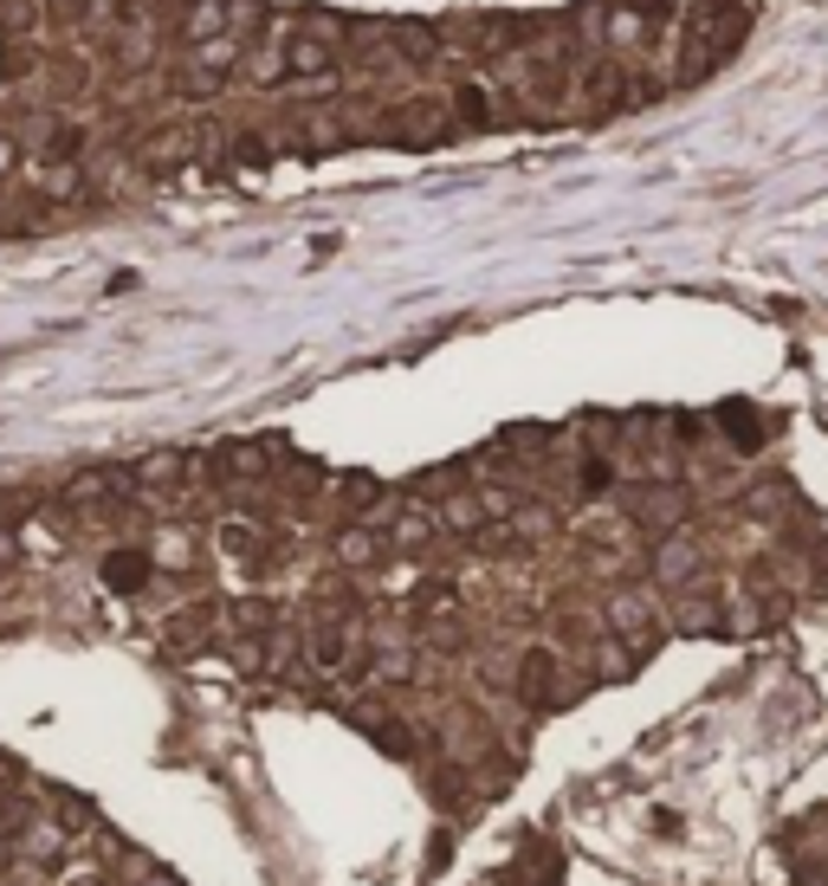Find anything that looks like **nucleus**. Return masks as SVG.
<instances>
[{
    "label": "nucleus",
    "instance_id": "obj_1",
    "mask_svg": "<svg viewBox=\"0 0 828 886\" xmlns=\"http://www.w3.org/2000/svg\"><path fill=\"white\" fill-rule=\"evenodd\" d=\"M751 33V0H699L687 20V59L680 78H705L712 66H725L738 53V39Z\"/></svg>",
    "mask_w": 828,
    "mask_h": 886
},
{
    "label": "nucleus",
    "instance_id": "obj_2",
    "mask_svg": "<svg viewBox=\"0 0 828 886\" xmlns=\"http://www.w3.org/2000/svg\"><path fill=\"white\" fill-rule=\"evenodd\" d=\"M453 130H460V117L440 97H402V104L382 111V137L402 142V149H434V142H447Z\"/></svg>",
    "mask_w": 828,
    "mask_h": 886
},
{
    "label": "nucleus",
    "instance_id": "obj_3",
    "mask_svg": "<svg viewBox=\"0 0 828 886\" xmlns=\"http://www.w3.org/2000/svg\"><path fill=\"white\" fill-rule=\"evenodd\" d=\"M278 53H285V78H324V71L337 66V39H324V33H291V39H278Z\"/></svg>",
    "mask_w": 828,
    "mask_h": 886
},
{
    "label": "nucleus",
    "instance_id": "obj_4",
    "mask_svg": "<svg viewBox=\"0 0 828 886\" xmlns=\"http://www.w3.org/2000/svg\"><path fill=\"white\" fill-rule=\"evenodd\" d=\"M246 33H214V39H202V46H188V59L202 71H214V78H227V71H240L246 66Z\"/></svg>",
    "mask_w": 828,
    "mask_h": 886
},
{
    "label": "nucleus",
    "instance_id": "obj_5",
    "mask_svg": "<svg viewBox=\"0 0 828 886\" xmlns=\"http://www.w3.org/2000/svg\"><path fill=\"white\" fill-rule=\"evenodd\" d=\"M434 531H440V511L402 505V511L389 518V550H421V544H434Z\"/></svg>",
    "mask_w": 828,
    "mask_h": 886
},
{
    "label": "nucleus",
    "instance_id": "obj_6",
    "mask_svg": "<svg viewBox=\"0 0 828 886\" xmlns=\"http://www.w3.org/2000/svg\"><path fill=\"white\" fill-rule=\"evenodd\" d=\"M692 569H699V544L687 538H667V544L654 550V583H667V589H680Z\"/></svg>",
    "mask_w": 828,
    "mask_h": 886
},
{
    "label": "nucleus",
    "instance_id": "obj_7",
    "mask_svg": "<svg viewBox=\"0 0 828 886\" xmlns=\"http://www.w3.org/2000/svg\"><path fill=\"white\" fill-rule=\"evenodd\" d=\"M551 692H556V660L544 654V647H531L525 667H518V699H525V705H544Z\"/></svg>",
    "mask_w": 828,
    "mask_h": 886
},
{
    "label": "nucleus",
    "instance_id": "obj_8",
    "mask_svg": "<svg viewBox=\"0 0 828 886\" xmlns=\"http://www.w3.org/2000/svg\"><path fill=\"white\" fill-rule=\"evenodd\" d=\"M382 544H389L382 531H369V525H344V531H337V563H344V569H369V563L382 556Z\"/></svg>",
    "mask_w": 828,
    "mask_h": 886
},
{
    "label": "nucleus",
    "instance_id": "obj_9",
    "mask_svg": "<svg viewBox=\"0 0 828 886\" xmlns=\"http://www.w3.org/2000/svg\"><path fill=\"white\" fill-rule=\"evenodd\" d=\"M628 511H634L641 525H674V518H680L687 505H680V492H674V485H654V492L641 485V492L628 498Z\"/></svg>",
    "mask_w": 828,
    "mask_h": 886
},
{
    "label": "nucleus",
    "instance_id": "obj_10",
    "mask_svg": "<svg viewBox=\"0 0 828 886\" xmlns=\"http://www.w3.org/2000/svg\"><path fill=\"white\" fill-rule=\"evenodd\" d=\"M434 511H440V525H447V531H485V518H492V511H485V498H473V492H453V498H440Z\"/></svg>",
    "mask_w": 828,
    "mask_h": 886
},
{
    "label": "nucleus",
    "instance_id": "obj_11",
    "mask_svg": "<svg viewBox=\"0 0 828 886\" xmlns=\"http://www.w3.org/2000/svg\"><path fill=\"white\" fill-rule=\"evenodd\" d=\"M104 583H111V589H142V583H149V556H142V550H111Z\"/></svg>",
    "mask_w": 828,
    "mask_h": 886
},
{
    "label": "nucleus",
    "instance_id": "obj_12",
    "mask_svg": "<svg viewBox=\"0 0 828 886\" xmlns=\"http://www.w3.org/2000/svg\"><path fill=\"white\" fill-rule=\"evenodd\" d=\"M117 485H130V473H104V467H97V473H78V479H71L66 498H71V505H97V498H111Z\"/></svg>",
    "mask_w": 828,
    "mask_h": 886
},
{
    "label": "nucleus",
    "instance_id": "obj_13",
    "mask_svg": "<svg viewBox=\"0 0 828 886\" xmlns=\"http://www.w3.org/2000/svg\"><path fill=\"white\" fill-rule=\"evenodd\" d=\"M291 142H304V149H344L349 130H344V117H304L291 130Z\"/></svg>",
    "mask_w": 828,
    "mask_h": 886
},
{
    "label": "nucleus",
    "instance_id": "obj_14",
    "mask_svg": "<svg viewBox=\"0 0 828 886\" xmlns=\"http://www.w3.org/2000/svg\"><path fill=\"white\" fill-rule=\"evenodd\" d=\"M220 473L227 479H260V473H273V453L253 447V440H246V447H227V453H220Z\"/></svg>",
    "mask_w": 828,
    "mask_h": 886
},
{
    "label": "nucleus",
    "instance_id": "obj_15",
    "mask_svg": "<svg viewBox=\"0 0 828 886\" xmlns=\"http://www.w3.org/2000/svg\"><path fill=\"white\" fill-rule=\"evenodd\" d=\"M220 550H227L233 563H266V544H260L253 525H220Z\"/></svg>",
    "mask_w": 828,
    "mask_h": 886
},
{
    "label": "nucleus",
    "instance_id": "obj_16",
    "mask_svg": "<svg viewBox=\"0 0 828 886\" xmlns=\"http://www.w3.org/2000/svg\"><path fill=\"white\" fill-rule=\"evenodd\" d=\"M680 628H687V634H718V628H725V621H718V602L687 596V602H680Z\"/></svg>",
    "mask_w": 828,
    "mask_h": 886
},
{
    "label": "nucleus",
    "instance_id": "obj_17",
    "mask_svg": "<svg viewBox=\"0 0 828 886\" xmlns=\"http://www.w3.org/2000/svg\"><path fill=\"white\" fill-rule=\"evenodd\" d=\"M182 473H188L182 453H149V460L137 467V485H169V479H182Z\"/></svg>",
    "mask_w": 828,
    "mask_h": 886
},
{
    "label": "nucleus",
    "instance_id": "obj_18",
    "mask_svg": "<svg viewBox=\"0 0 828 886\" xmlns=\"http://www.w3.org/2000/svg\"><path fill=\"white\" fill-rule=\"evenodd\" d=\"M149 59H156V39H149V33H124V39H117V66L124 71H142Z\"/></svg>",
    "mask_w": 828,
    "mask_h": 886
},
{
    "label": "nucleus",
    "instance_id": "obj_19",
    "mask_svg": "<svg viewBox=\"0 0 828 886\" xmlns=\"http://www.w3.org/2000/svg\"><path fill=\"white\" fill-rule=\"evenodd\" d=\"M233 628L240 634H266L273 628V602H233Z\"/></svg>",
    "mask_w": 828,
    "mask_h": 886
},
{
    "label": "nucleus",
    "instance_id": "obj_20",
    "mask_svg": "<svg viewBox=\"0 0 828 886\" xmlns=\"http://www.w3.org/2000/svg\"><path fill=\"white\" fill-rule=\"evenodd\" d=\"M376 498H382V492H376V479H369V473H349L344 479V511H369Z\"/></svg>",
    "mask_w": 828,
    "mask_h": 886
},
{
    "label": "nucleus",
    "instance_id": "obj_21",
    "mask_svg": "<svg viewBox=\"0 0 828 886\" xmlns=\"http://www.w3.org/2000/svg\"><path fill=\"white\" fill-rule=\"evenodd\" d=\"M91 7H97V0H46V20H53V26H78Z\"/></svg>",
    "mask_w": 828,
    "mask_h": 886
},
{
    "label": "nucleus",
    "instance_id": "obj_22",
    "mask_svg": "<svg viewBox=\"0 0 828 886\" xmlns=\"http://www.w3.org/2000/svg\"><path fill=\"white\" fill-rule=\"evenodd\" d=\"M725 427L738 434V447H758V414H745V409H725Z\"/></svg>",
    "mask_w": 828,
    "mask_h": 886
},
{
    "label": "nucleus",
    "instance_id": "obj_23",
    "mask_svg": "<svg viewBox=\"0 0 828 886\" xmlns=\"http://www.w3.org/2000/svg\"><path fill=\"white\" fill-rule=\"evenodd\" d=\"M13 169H20V142H13V137H7V130H0V182H7Z\"/></svg>",
    "mask_w": 828,
    "mask_h": 886
},
{
    "label": "nucleus",
    "instance_id": "obj_24",
    "mask_svg": "<svg viewBox=\"0 0 828 886\" xmlns=\"http://www.w3.org/2000/svg\"><path fill=\"white\" fill-rule=\"evenodd\" d=\"M583 485H589V492H602V485H609V467H602V460H589V467H583Z\"/></svg>",
    "mask_w": 828,
    "mask_h": 886
},
{
    "label": "nucleus",
    "instance_id": "obj_25",
    "mask_svg": "<svg viewBox=\"0 0 828 886\" xmlns=\"http://www.w3.org/2000/svg\"><path fill=\"white\" fill-rule=\"evenodd\" d=\"M7 563H13V538H0V569H7Z\"/></svg>",
    "mask_w": 828,
    "mask_h": 886
}]
</instances>
